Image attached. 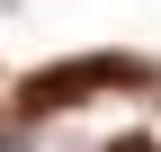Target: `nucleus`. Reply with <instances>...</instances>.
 I'll list each match as a JSON object with an SVG mask.
<instances>
[{
  "label": "nucleus",
  "instance_id": "obj_1",
  "mask_svg": "<svg viewBox=\"0 0 161 152\" xmlns=\"http://www.w3.org/2000/svg\"><path fill=\"white\" fill-rule=\"evenodd\" d=\"M98 90H143V63L98 54V63H54V72H27V81H18V117H63V107L98 99Z\"/></svg>",
  "mask_w": 161,
  "mask_h": 152
},
{
  "label": "nucleus",
  "instance_id": "obj_2",
  "mask_svg": "<svg viewBox=\"0 0 161 152\" xmlns=\"http://www.w3.org/2000/svg\"><path fill=\"white\" fill-rule=\"evenodd\" d=\"M108 152H161V143H152V134H125V143H108Z\"/></svg>",
  "mask_w": 161,
  "mask_h": 152
}]
</instances>
